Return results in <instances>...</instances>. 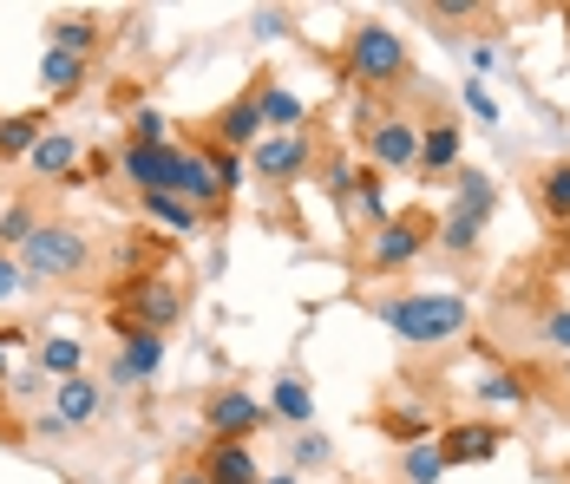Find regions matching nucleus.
Returning a JSON list of instances; mask_svg holds the SVG:
<instances>
[{
    "instance_id": "1",
    "label": "nucleus",
    "mask_w": 570,
    "mask_h": 484,
    "mask_svg": "<svg viewBox=\"0 0 570 484\" xmlns=\"http://www.w3.org/2000/svg\"><path fill=\"white\" fill-rule=\"evenodd\" d=\"M335 72H342L361 99H374V106H381V99H394V92L413 86V47L400 40V27L374 20V13H361V20L342 33Z\"/></svg>"
},
{
    "instance_id": "2",
    "label": "nucleus",
    "mask_w": 570,
    "mask_h": 484,
    "mask_svg": "<svg viewBox=\"0 0 570 484\" xmlns=\"http://www.w3.org/2000/svg\"><path fill=\"white\" fill-rule=\"evenodd\" d=\"M374 315L387 322L394 340L426 354V347H453L472 327V302L459 288H400V295H374Z\"/></svg>"
},
{
    "instance_id": "3",
    "label": "nucleus",
    "mask_w": 570,
    "mask_h": 484,
    "mask_svg": "<svg viewBox=\"0 0 570 484\" xmlns=\"http://www.w3.org/2000/svg\"><path fill=\"white\" fill-rule=\"evenodd\" d=\"M13 263H20V281H27V288H72V281H86V275L99 269V243H92L79 223L47 216V223L27 236V249H20Z\"/></svg>"
},
{
    "instance_id": "4",
    "label": "nucleus",
    "mask_w": 570,
    "mask_h": 484,
    "mask_svg": "<svg viewBox=\"0 0 570 484\" xmlns=\"http://www.w3.org/2000/svg\"><path fill=\"white\" fill-rule=\"evenodd\" d=\"M433 223L440 216L433 210H394L374 236H367V249H361V269L367 275H400V269H413L420 256H433Z\"/></svg>"
},
{
    "instance_id": "5",
    "label": "nucleus",
    "mask_w": 570,
    "mask_h": 484,
    "mask_svg": "<svg viewBox=\"0 0 570 484\" xmlns=\"http://www.w3.org/2000/svg\"><path fill=\"white\" fill-rule=\"evenodd\" d=\"M112 315L118 322H131V327H151V334H171L184 315H190V295L177 288L171 275H131L125 288L112 295Z\"/></svg>"
},
{
    "instance_id": "6",
    "label": "nucleus",
    "mask_w": 570,
    "mask_h": 484,
    "mask_svg": "<svg viewBox=\"0 0 570 484\" xmlns=\"http://www.w3.org/2000/svg\"><path fill=\"white\" fill-rule=\"evenodd\" d=\"M197 145H217V151H236V158H249L263 145V72L197 125Z\"/></svg>"
},
{
    "instance_id": "7",
    "label": "nucleus",
    "mask_w": 570,
    "mask_h": 484,
    "mask_svg": "<svg viewBox=\"0 0 570 484\" xmlns=\"http://www.w3.org/2000/svg\"><path fill=\"white\" fill-rule=\"evenodd\" d=\"M315 164H322L315 131H263V145L249 151V177L269 184V190H295Z\"/></svg>"
},
{
    "instance_id": "8",
    "label": "nucleus",
    "mask_w": 570,
    "mask_h": 484,
    "mask_svg": "<svg viewBox=\"0 0 570 484\" xmlns=\"http://www.w3.org/2000/svg\"><path fill=\"white\" fill-rule=\"evenodd\" d=\"M354 145H361V164L367 170H413L420 164V118H406V111H381L374 125H361L354 131Z\"/></svg>"
},
{
    "instance_id": "9",
    "label": "nucleus",
    "mask_w": 570,
    "mask_h": 484,
    "mask_svg": "<svg viewBox=\"0 0 570 484\" xmlns=\"http://www.w3.org/2000/svg\"><path fill=\"white\" fill-rule=\"evenodd\" d=\"M118 334V354H112V367H106V386H151V379L165 374V334H151V327H131V322H118V315H106Z\"/></svg>"
},
{
    "instance_id": "10",
    "label": "nucleus",
    "mask_w": 570,
    "mask_h": 484,
    "mask_svg": "<svg viewBox=\"0 0 570 484\" xmlns=\"http://www.w3.org/2000/svg\"><path fill=\"white\" fill-rule=\"evenodd\" d=\"M263 426H276V419H269V406H263L249 386H210V393H204V432H210V438L249 445Z\"/></svg>"
},
{
    "instance_id": "11",
    "label": "nucleus",
    "mask_w": 570,
    "mask_h": 484,
    "mask_svg": "<svg viewBox=\"0 0 570 484\" xmlns=\"http://www.w3.org/2000/svg\"><path fill=\"white\" fill-rule=\"evenodd\" d=\"M433 438L446 452V472H465V465H492L499 458L505 426H492V419H453V426H440Z\"/></svg>"
},
{
    "instance_id": "12",
    "label": "nucleus",
    "mask_w": 570,
    "mask_h": 484,
    "mask_svg": "<svg viewBox=\"0 0 570 484\" xmlns=\"http://www.w3.org/2000/svg\"><path fill=\"white\" fill-rule=\"evenodd\" d=\"M171 164H177V138L171 145H118L112 170L131 184V197H145V190H171Z\"/></svg>"
},
{
    "instance_id": "13",
    "label": "nucleus",
    "mask_w": 570,
    "mask_h": 484,
    "mask_svg": "<svg viewBox=\"0 0 570 484\" xmlns=\"http://www.w3.org/2000/svg\"><path fill=\"white\" fill-rule=\"evenodd\" d=\"M190 465L204 472V484H256V478H263L256 452H249V445H236V438H204Z\"/></svg>"
},
{
    "instance_id": "14",
    "label": "nucleus",
    "mask_w": 570,
    "mask_h": 484,
    "mask_svg": "<svg viewBox=\"0 0 570 484\" xmlns=\"http://www.w3.org/2000/svg\"><path fill=\"white\" fill-rule=\"evenodd\" d=\"M269 419H283L288 432H302V426H315V379L302 374V367H283V374L269 379Z\"/></svg>"
},
{
    "instance_id": "15",
    "label": "nucleus",
    "mask_w": 570,
    "mask_h": 484,
    "mask_svg": "<svg viewBox=\"0 0 570 484\" xmlns=\"http://www.w3.org/2000/svg\"><path fill=\"white\" fill-rule=\"evenodd\" d=\"M47 47H53V53H72V59H99V47H106V20H99V13H79V7L47 13Z\"/></svg>"
},
{
    "instance_id": "16",
    "label": "nucleus",
    "mask_w": 570,
    "mask_h": 484,
    "mask_svg": "<svg viewBox=\"0 0 570 484\" xmlns=\"http://www.w3.org/2000/svg\"><path fill=\"white\" fill-rule=\"evenodd\" d=\"M459 158H465V131H459V118H426L420 125V177H453Z\"/></svg>"
},
{
    "instance_id": "17",
    "label": "nucleus",
    "mask_w": 570,
    "mask_h": 484,
    "mask_svg": "<svg viewBox=\"0 0 570 484\" xmlns=\"http://www.w3.org/2000/svg\"><path fill=\"white\" fill-rule=\"evenodd\" d=\"M79 164H86V145H79V131H66V125H53V131L27 151V170H33L40 184H66Z\"/></svg>"
},
{
    "instance_id": "18",
    "label": "nucleus",
    "mask_w": 570,
    "mask_h": 484,
    "mask_svg": "<svg viewBox=\"0 0 570 484\" xmlns=\"http://www.w3.org/2000/svg\"><path fill=\"white\" fill-rule=\"evenodd\" d=\"M99 413H106V379L79 374V379H59V386H53V419H59L66 432L92 426Z\"/></svg>"
},
{
    "instance_id": "19",
    "label": "nucleus",
    "mask_w": 570,
    "mask_h": 484,
    "mask_svg": "<svg viewBox=\"0 0 570 484\" xmlns=\"http://www.w3.org/2000/svg\"><path fill=\"white\" fill-rule=\"evenodd\" d=\"M53 131V111L47 106H27V111H7L0 118V164H27V151Z\"/></svg>"
},
{
    "instance_id": "20",
    "label": "nucleus",
    "mask_w": 570,
    "mask_h": 484,
    "mask_svg": "<svg viewBox=\"0 0 570 484\" xmlns=\"http://www.w3.org/2000/svg\"><path fill=\"white\" fill-rule=\"evenodd\" d=\"M453 210L472 216V223H492V210H499V184H492V170H465V164H459L453 170Z\"/></svg>"
},
{
    "instance_id": "21",
    "label": "nucleus",
    "mask_w": 570,
    "mask_h": 484,
    "mask_svg": "<svg viewBox=\"0 0 570 484\" xmlns=\"http://www.w3.org/2000/svg\"><path fill=\"white\" fill-rule=\"evenodd\" d=\"M86 79H92V59H72V53H40V92L47 99H79L86 92Z\"/></svg>"
},
{
    "instance_id": "22",
    "label": "nucleus",
    "mask_w": 570,
    "mask_h": 484,
    "mask_svg": "<svg viewBox=\"0 0 570 484\" xmlns=\"http://www.w3.org/2000/svg\"><path fill=\"white\" fill-rule=\"evenodd\" d=\"M33 367L53 379H79L86 374V340H72V334H47V340H33Z\"/></svg>"
},
{
    "instance_id": "23",
    "label": "nucleus",
    "mask_w": 570,
    "mask_h": 484,
    "mask_svg": "<svg viewBox=\"0 0 570 484\" xmlns=\"http://www.w3.org/2000/svg\"><path fill=\"white\" fill-rule=\"evenodd\" d=\"M479 236H485V223H472V216H459V210H440V223H433V256L472 263L479 256Z\"/></svg>"
},
{
    "instance_id": "24",
    "label": "nucleus",
    "mask_w": 570,
    "mask_h": 484,
    "mask_svg": "<svg viewBox=\"0 0 570 484\" xmlns=\"http://www.w3.org/2000/svg\"><path fill=\"white\" fill-rule=\"evenodd\" d=\"M40 223H47V216H40V197H33V190L7 197V204H0V249H7V256H20V249H27V236H33Z\"/></svg>"
},
{
    "instance_id": "25",
    "label": "nucleus",
    "mask_w": 570,
    "mask_h": 484,
    "mask_svg": "<svg viewBox=\"0 0 570 484\" xmlns=\"http://www.w3.org/2000/svg\"><path fill=\"white\" fill-rule=\"evenodd\" d=\"M472 399H479V406H499V413H524V399H531V379L512 374V367H492V374L472 379Z\"/></svg>"
},
{
    "instance_id": "26",
    "label": "nucleus",
    "mask_w": 570,
    "mask_h": 484,
    "mask_svg": "<svg viewBox=\"0 0 570 484\" xmlns=\"http://www.w3.org/2000/svg\"><path fill=\"white\" fill-rule=\"evenodd\" d=\"M263 131H308V99H295L269 72H263Z\"/></svg>"
},
{
    "instance_id": "27",
    "label": "nucleus",
    "mask_w": 570,
    "mask_h": 484,
    "mask_svg": "<svg viewBox=\"0 0 570 484\" xmlns=\"http://www.w3.org/2000/svg\"><path fill=\"white\" fill-rule=\"evenodd\" d=\"M138 216H145L151 229H171V236H197V229H204V216L190 210L184 197H165V190H145V197H138Z\"/></svg>"
},
{
    "instance_id": "28",
    "label": "nucleus",
    "mask_w": 570,
    "mask_h": 484,
    "mask_svg": "<svg viewBox=\"0 0 570 484\" xmlns=\"http://www.w3.org/2000/svg\"><path fill=\"white\" fill-rule=\"evenodd\" d=\"M354 190H361V151H322V197L347 216Z\"/></svg>"
},
{
    "instance_id": "29",
    "label": "nucleus",
    "mask_w": 570,
    "mask_h": 484,
    "mask_svg": "<svg viewBox=\"0 0 570 484\" xmlns=\"http://www.w3.org/2000/svg\"><path fill=\"white\" fill-rule=\"evenodd\" d=\"M538 210H544L551 229H570V158L538 170Z\"/></svg>"
},
{
    "instance_id": "30",
    "label": "nucleus",
    "mask_w": 570,
    "mask_h": 484,
    "mask_svg": "<svg viewBox=\"0 0 570 484\" xmlns=\"http://www.w3.org/2000/svg\"><path fill=\"white\" fill-rule=\"evenodd\" d=\"M394 472H400V484H440V478H446V452H440V438H420V445H400Z\"/></svg>"
},
{
    "instance_id": "31",
    "label": "nucleus",
    "mask_w": 570,
    "mask_h": 484,
    "mask_svg": "<svg viewBox=\"0 0 570 484\" xmlns=\"http://www.w3.org/2000/svg\"><path fill=\"white\" fill-rule=\"evenodd\" d=\"M335 465V438L322 426H302V432H288V472L302 478V472H328Z\"/></svg>"
},
{
    "instance_id": "32",
    "label": "nucleus",
    "mask_w": 570,
    "mask_h": 484,
    "mask_svg": "<svg viewBox=\"0 0 570 484\" xmlns=\"http://www.w3.org/2000/svg\"><path fill=\"white\" fill-rule=\"evenodd\" d=\"M381 432L394 445H420V438H433V419H426V406H387L381 413Z\"/></svg>"
},
{
    "instance_id": "33",
    "label": "nucleus",
    "mask_w": 570,
    "mask_h": 484,
    "mask_svg": "<svg viewBox=\"0 0 570 484\" xmlns=\"http://www.w3.org/2000/svg\"><path fill=\"white\" fill-rule=\"evenodd\" d=\"M125 145H171V118L158 106H131L125 118Z\"/></svg>"
},
{
    "instance_id": "34",
    "label": "nucleus",
    "mask_w": 570,
    "mask_h": 484,
    "mask_svg": "<svg viewBox=\"0 0 570 484\" xmlns=\"http://www.w3.org/2000/svg\"><path fill=\"white\" fill-rule=\"evenodd\" d=\"M210 151V170H217V190H224V204L249 184V158H236V151H217V145H204Z\"/></svg>"
},
{
    "instance_id": "35",
    "label": "nucleus",
    "mask_w": 570,
    "mask_h": 484,
    "mask_svg": "<svg viewBox=\"0 0 570 484\" xmlns=\"http://www.w3.org/2000/svg\"><path fill=\"white\" fill-rule=\"evenodd\" d=\"M249 33H256V40H288V33H295V13H288V7H256V13H249Z\"/></svg>"
},
{
    "instance_id": "36",
    "label": "nucleus",
    "mask_w": 570,
    "mask_h": 484,
    "mask_svg": "<svg viewBox=\"0 0 570 484\" xmlns=\"http://www.w3.org/2000/svg\"><path fill=\"white\" fill-rule=\"evenodd\" d=\"M459 106L472 111L479 125H499V99L485 92V79H465V86H459Z\"/></svg>"
},
{
    "instance_id": "37",
    "label": "nucleus",
    "mask_w": 570,
    "mask_h": 484,
    "mask_svg": "<svg viewBox=\"0 0 570 484\" xmlns=\"http://www.w3.org/2000/svg\"><path fill=\"white\" fill-rule=\"evenodd\" d=\"M538 340H544L558 360H570V308H551V315L538 322Z\"/></svg>"
},
{
    "instance_id": "38",
    "label": "nucleus",
    "mask_w": 570,
    "mask_h": 484,
    "mask_svg": "<svg viewBox=\"0 0 570 484\" xmlns=\"http://www.w3.org/2000/svg\"><path fill=\"white\" fill-rule=\"evenodd\" d=\"M40 386H53L40 367H20V374L7 379V393H13V399H40Z\"/></svg>"
},
{
    "instance_id": "39",
    "label": "nucleus",
    "mask_w": 570,
    "mask_h": 484,
    "mask_svg": "<svg viewBox=\"0 0 570 484\" xmlns=\"http://www.w3.org/2000/svg\"><path fill=\"white\" fill-rule=\"evenodd\" d=\"M13 295H27V281H20V263L0 249V302H13Z\"/></svg>"
},
{
    "instance_id": "40",
    "label": "nucleus",
    "mask_w": 570,
    "mask_h": 484,
    "mask_svg": "<svg viewBox=\"0 0 570 484\" xmlns=\"http://www.w3.org/2000/svg\"><path fill=\"white\" fill-rule=\"evenodd\" d=\"M465 59H472V79H479V72H492V66H499V47H492V40H472Z\"/></svg>"
},
{
    "instance_id": "41",
    "label": "nucleus",
    "mask_w": 570,
    "mask_h": 484,
    "mask_svg": "<svg viewBox=\"0 0 570 484\" xmlns=\"http://www.w3.org/2000/svg\"><path fill=\"white\" fill-rule=\"evenodd\" d=\"M426 13H433V20H472L479 7H472V0H440V7H426Z\"/></svg>"
},
{
    "instance_id": "42",
    "label": "nucleus",
    "mask_w": 570,
    "mask_h": 484,
    "mask_svg": "<svg viewBox=\"0 0 570 484\" xmlns=\"http://www.w3.org/2000/svg\"><path fill=\"white\" fill-rule=\"evenodd\" d=\"M165 484H204V472H197V465H190V458H177L171 472H165Z\"/></svg>"
},
{
    "instance_id": "43",
    "label": "nucleus",
    "mask_w": 570,
    "mask_h": 484,
    "mask_svg": "<svg viewBox=\"0 0 570 484\" xmlns=\"http://www.w3.org/2000/svg\"><path fill=\"white\" fill-rule=\"evenodd\" d=\"M27 340H33V334H27V327H13V322L0 327V347H7V354H13V347H27Z\"/></svg>"
},
{
    "instance_id": "44",
    "label": "nucleus",
    "mask_w": 570,
    "mask_h": 484,
    "mask_svg": "<svg viewBox=\"0 0 570 484\" xmlns=\"http://www.w3.org/2000/svg\"><path fill=\"white\" fill-rule=\"evenodd\" d=\"M33 432H40V438H66V426H59V419H53V406L40 413V426H33Z\"/></svg>"
},
{
    "instance_id": "45",
    "label": "nucleus",
    "mask_w": 570,
    "mask_h": 484,
    "mask_svg": "<svg viewBox=\"0 0 570 484\" xmlns=\"http://www.w3.org/2000/svg\"><path fill=\"white\" fill-rule=\"evenodd\" d=\"M7 379H13V354L0 347V393H7Z\"/></svg>"
},
{
    "instance_id": "46",
    "label": "nucleus",
    "mask_w": 570,
    "mask_h": 484,
    "mask_svg": "<svg viewBox=\"0 0 570 484\" xmlns=\"http://www.w3.org/2000/svg\"><path fill=\"white\" fill-rule=\"evenodd\" d=\"M256 484H302V478H295V472H263Z\"/></svg>"
},
{
    "instance_id": "47",
    "label": "nucleus",
    "mask_w": 570,
    "mask_h": 484,
    "mask_svg": "<svg viewBox=\"0 0 570 484\" xmlns=\"http://www.w3.org/2000/svg\"><path fill=\"white\" fill-rule=\"evenodd\" d=\"M564 379H570V360H564Z\"/></svg>"
}]
</instances>
